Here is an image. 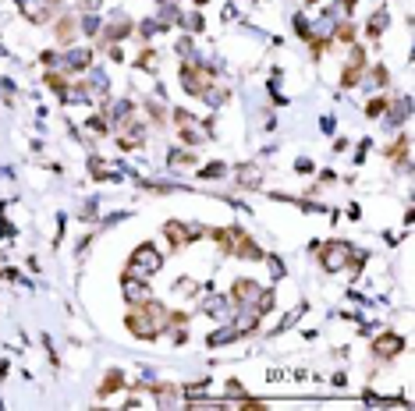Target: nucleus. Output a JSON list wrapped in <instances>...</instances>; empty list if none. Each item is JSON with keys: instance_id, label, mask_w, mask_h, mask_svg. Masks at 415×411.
<instances>
[{"instance_id": "f257e3e1", "label": "nucleus", "mask_w": 415, "mask_h": 411, "mask_svg": "<svg viewBox=\"0 0 415 411\" xmlns=\"http://www.w3.org/2000/svg\"><path fill=\"white\" fill-rule=\"evenodd\" d=\"M125 323H128V330L135 333V337H142V340H153L157 333H164L167 330V323H171V312L160 305V302H139L128 316H125Z\"/></svg>"}, {"instance_id": "f03ea898", "label": "nucleus", "mask_w": 415, "mask_h": 411, "mask_svg": "<svg viewBox=\"0 0 415 411\" xmlns=\"http://www.w3.org/2000/svg\"><path fill=\"white\" fill-rule=\"evenodd\" d=\"M213 238H217V245L224 249V252H234V256H241V259H263V249H259L248 234L241 230V227H227V230H213Z\"/></svg>"}, {"instance_id": "7ed1b4c3", "label": "nucleus", "mask_w": 415, "mask_h": 411, "mask_svg": "<svg viewBox=\"0 0 415 411\" xmlns=\"http://www.w3.org/2000/svg\"><path fill=\"white\" fill-rule=\"evenodd\" d=\"M160 270H164V252L157 245H139L132 252V259H128V277L149 280V277H157Z\"/></svg>"}, {"instance_id": "20e7f679", "label": "nucleus", "mask_w": 415, "mask_h": 411, "mask_svg": "<svg viewBox=\"0 0 415 411\" xmlns=\"http://www.w3.org/2000/svg\"><path fill=\"white\" fill-rule=\"evenodd\" d=\"M351 259H355V252H351V245H348V242H327V245L320 249V263H323V270H327V273L344 270Z\"/></svg>"}, {"instance_id": "39448f33", "label": "nucleus", "mask_w": 415, "mask_h": 411, "mask_svg": "<svg viewBox=\"0 0 415 411\" xmlns=\"http://www.w3.org/2000/svg\"><path fill=\"white\" fill-rule=\"evenodd\" d=\"M57 8H61V0H18V11H22L29 22H36V25L50 22V18L57 15Z\"/></svg>"}, {"instance_id": "423d86ee", "label": "nucleus", "mask_w": 415, "mask_h": 411, "mask_svg": "<svg viewBox=\"0 0 415 411\" xmlns=\"http://www.w3.org/2000/svg\"><path fill=\"white\" fill-rule=\"evenodd\" d=\"M199 234H202L199 227H185L181 220H167V223H164V238H167L171 249H185L188 242L199 238Z\"/></svg>"}, {"instance_id": "0eeeda50", "label": "nucleus", "mask_w": 415, "mask_h": 411, "mask_svg": "<svg viewBox=\"0 0 415 411\" xmlns=\"http://www.w3.org/2000/svg\"><path fill=\"white\" fill-rule=\"evenodd\" d=\"M181 85H185V92H192V96H202L206 89L213 85V78L206 75L202 68H195V64H181Z\"/></svg>"}, {"instance_id": "6e6552de", "label": "nucleus", "mask_w": 415, "mask_h": 411, "mask_svg": "<svg viewBox=\"0 0 415 411\" xmlns=\"http://www.w3.org/2000/svg\"><path fill=\"white\" fill-rule=\"evenodd\" d=\"M401 347H405V337L401 333H380L373 340V355L377 358H394V355H401Z\"/></svg>"}, {"instance_id": "1a4fd4ad", "label": "nucleus", "mask_w": 415, "mask_h": 411, "mask_svg": "<svg viewBox=\"0 0 415 411\" xmlns=\"http://www.w3.org/2000/svg\"><path fill=\"white\" fill-rule=\"evenodd\" d=\"M178 121H181V142L185 146H192V142H202V139H210V135H206V125H199V121H192V117L188 113H178Z\"/></svg>"}, {"instance_id": "9d476101", "label": "nucleus", "mask_w": 415, "mask_h": 411, "mask_svg": "<svg viewBox=\"0 0 415 411\" xmlns=\"http://www.w3.org/2000/svg\"><path fill=\"white\" fill-rule=\"evenodd\" d=\"M263 295V287L259 284H252V280H238L234 284V291H231V298L238 302V305H255V298Z\"/></svg>"}, {"instance_id": "9b49d317", "label": "nucleus", "mask_w": 415, "mask_h": 411, "mask_svg": "<svg viewBox=\"0 0 415 411\" xmlns=\"http://www.w3.org/2000/svg\"><path fill=\"white\" fill-rule=\"evenodd\" d=\"M57 39L68 46L78 39V18H57Z\"/></svg>"}, {"instance_id": "f8f14e48", "label": "nucleus", "mask_w": 415, "mask_h": 411, "mask_svg": "<svg viewBox=\"0 0 415 411\" xmlns=\"http://www.w3.org/2000/svg\"><path fill=\"white\" fill-rule=\"evenodd\" d=\"M125 295H128V302H146V280L139 277V280H132L128 273H125Z\"/></svg>"}, {"instance_id": "ddd939ff", "label": "nucleus", "mask_w": 415, "mask_h": 411, "mask_svg": "<svg viewBox=\"0 0 415 411\" xmlns=\"http://www.w3.org/2000/svg\"><path fill=\"white\" fill-rule=\"evenodd\" d=\"M387 156H391V160H398V163H408V135H401V139H398V146H394V149H387Z\"/></svg>"}, {"instance_id": "4468645a", "label": "nucleus", "mask_w": 415, "mask_h": 411, "mask_svg": "<svg viewBox=\"0 0 415 411\" xmlns=\"http://www.w3.org/2000/svg\"><path fill=\"white\" fill-rule=\"evenodd\" d=\"M118 386H121V372H111L107 379H103V386H99V393H103V397H107V393H114Z\"/></svg>"}, {"instance_id": "2eb2a0df", "label": "nucleus", "mask_w": 415, "mask_h": 411, "mask_svg": "<svg viewBox=\"0 0 415 411\" xmlns=\"http://www.w3.org/2000/svg\"><path fill=\"white\" fill-rule=\"evenodd\" d=\"M89 61H92V53H89V50H82V53H71V57H68V64H71V68H89Z\"/></svg>"}, {"instance_id": "dca6fc26", "label": "nucleus", "mask_w": 415, "mask_h": 411, "mask_svg": "<svg viewBox=\"0 0 415 411\" xmlns=\"http://www.w3.org/2000/svg\"><path fill=\"white\" fill-rule=\"evenodd\" d=\"M384 110H387V99H373V103L366 106V113H370V117H380Z\"/></svg>"}, {"instance_id": "f3484780", "label": "nucleus", "mask_w": 415, "mask_h": 411, "mask_svg": "<svg viewBox=\"0 0 415 411\" xmlns=\"http://www.w3.org/2000/svg\"><path fill=\"white\" fill-rule=\"evenodd\" d=\"M171 160H174L178 167H185V163H195V156H192V153H171Z\"/></svg>"}, {"instance_id": "a211bd4d", "label": "nucleus", "mask_w": 415, "mask_h": 411, "mask_svg": "<svg viewBox=\"0 0 415 411\" xmlns=\"http://www.w3.org/2000/svg\"><path fill=\"white\" fill-rule=\"evenodd\" d=\"M199 4H202V0H199Z\"/></svg>"}]
</instances>
